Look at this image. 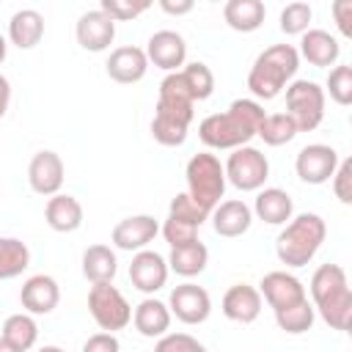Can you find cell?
<instances>
[{"label":"cell","mask_w":352,"mask_h":352,"mask_svg":"<svg viewBox=\"0 0 352 352\" xmlns=\"http://www.w3.org/2000/svg\"><path fill=\"white\" fill-rule=\"evenodd\" d=\"M264 107L256 99H234L226 113H212L198 124V138L204 146L217 148V151H234L239 146H248L261 121H264Z\"/></svg>","instance_id":"cell-1"},{"label":"cell","mask_w":352,"mask_h":352,"mask_svg":"<svg viewBox=\"0 0 352 352\" xmlns=\"http://www.w3.org/2000/svg\"><path fill=\"white\" fill-rule=\"evenodd\" d=\"M195 118V102L182 80L179 72H170L162 77L160 82V94H157V107H154V118H151V135L160 146H182L187 140L190 124Z\"/></svg>","instance_id":"cell-2"},{"label":"cell","mask_w":352,"mask_h":352,"mask_svg":"<svg viewBox=\"0 0 352 352\" xmlns=\"http://www.w3.org/2000/svg\"><path fill=\"white\" fill-rule=\"evenodd\" d=\"M311 305L322 322L333 330H349L352 319V289L341 264H322L311 275Z\"/></svg>","instance_id":"cell-3"},{"label":"cell","mask_w":352,"mask_h":352,"mask_svg":"<svg viewBox=\"0 0 352 352\" xmlns=\"http://www.w3.org/2000/svg\"><path fill=\"white\" fill-rule=\"evenodd\" d=\"M297 69H300L297 47L272 44L264 52H258V58L253 60V66L248 72V88L256 99L270 102V99L280 96V91L289 85V80L297 74Z\"/></svg>","instance_id":"cell-4"},{"label":"cell","mask_w":352,"mask_h":352,"mask_svg":"<svg viewBox=\"0 0 352 352\" xmlns=\"http://www.w3.org/2000/svg\"><path fill=\"white\" fill-rule=\"evenodd\" d=\"M324 236H327L324 220L316 212H302L280 228V234L275 239V256L286 267H294V270L305 267L319 253Z\"/></svg>","instance_id":"cell-5"},{"label":"cell","mask_w":352,"mask_h":352,"mask_svg":"<svg viewBox=\"0 0 352 352\" xmlns=\"http://www.w3.org/2000/svg\"><path fill=\"white\" fill-rule=\"evenodd\" d=\"M184 179H187V195L206 212H212L226 195L228 182L217 154H209V151L192 154L184 168Z\"/></svg>","instance_id":"cell-6"},{"label":"cell","mask_w":352,"mask_h":352,"mask_svg":"<svg viewBox=\"0 0 352 352\" xmlns=\"http://www.w3.org/2000/svg\"><path fill=\"white\" fill-rule=\"evenodd\" d=\"M286 116L297 132H314L324 118V91L314 80H292L286 88Z\"/></svg>","instance_id":"cell-7"},{"label":"cell","mask_w":352,"mask_h":352,"mask_svg":"<svg viewBox=\"0 0 352 352\" xmlns=\"http://www.w3.org/2000/svg\"><path fill=\"white\" fill-rule=\"evenodd\" d=\"M226 182L234 184L242 192H258L264 187V182L270 179V160L264 151L253 148V146H239L228 154L226 165Z\"/></svg>","instance_id":"cell-8"},{"label":"cell","mask_w":352,"mask_h":352,"mask_svg":"<svg viewBox=\"0 0 352 352\" xmlns=\"http://www.w3.org/2000/svg\"><path fill=\"white\" fill-rule=\"evenodd\" d=\"M88 311L99 330L116 333L132 322V305L113 283H94L88 292Z\"/></svg>","instance_id":"cell-9"},{"label":"cell","mask_w":352,"mask_h":352,"mask_svg":"<svg viewBox=\"0 0 352 352\" xmlns=\"http://www.w3.org/2000/svg\"><path fill=\"white\" fill-rule=\"evenodd\" d=\"M336 168H338V151L327 143H308L300 148V154L294 160V170L300 176V182L314 184V187L327 184L333 179Z\"/></svg>","instance_id":"cell-10"},{"label":"cell","mask_w":352,"mask_h":352,"mask_svg":"<svg viewBox=\"0 0 352 352\" xmlns=\"http://www.w3.org/2000/svg\"><path fill=\"white\" fill-rule=\"evenodd\" d=\"M168 311L184 324H201L212 314V297L198 283H179L168 297Z\"/></svg>","instance_id":"cell-11"},{"label":"cell","mask_w":352,"mask_h":352,"mask_svg":"<svg viewBox=\"0 0 352 352\" xmlns=\"http://www.w3.org/2000/svg\"><path fill=\"white\" fill-rule=\"evenodd\" d=\"M63 176H66V168H63V160L58 151H36L30 157V165H28V184L36 195H44V198H52L60 192L63 187Z\"/></svg>","instance_id":"cell-12"},{"label":"cell","mask_w":352,"mask_h":352,"mask_svg":"<svg viewBox=\"0 0 352 352\" xmlns=\"http://www.w3.org/2000/svg\"><path fill=\"white\" fill-rule=\"evenodd\" d=\"M143 52H146L148 63H154L157 69L170 74V72H179L184 66V60H187V41L176 30H157V33L148 36Z\"/></svg>","instance_id":"cell-13"},{"label":"cell","mask_w":352,"mask_h":352,"mask_svg":"<svg viewBox=\"0 0 352 352\" xmlns=\"http://www.w3.org/2000/svg\"><path fill=\"white\" fill-rule=\"evenodd\" d=\"M168 261L165 256H160L157 250H138L132 256L129 264V280L138 292H143L146 297H154V292H160L168 283Z\"/></svg>","instance_id":"cell-14"},{"label":"cell","mask_w":352,"mask_h":352,"mask_svg":"<svg viewBox=\"0 0 352 352\" xmlns=\"http://www.w3.org/2000/svg\"><path fill=\"white\" fill-rule=\"evenodd\" d=\"M258 294L261 300H267V305L272 311H280V308H289L294 302H302L308 294H305V286L297 275L286 272V270H272L261 278L258 283Z\"/></svg>","instance_id":"cell-15"},{"label":"cell","mask_w":352,"mask_h":352,"mask_svg":"<svg viewBox=\"0 0 352 352\" xmlns=\"http://www.w3.org/2000/svg\"><path fill=\"white\" fill-rule=\"evenodd\" d=\"M157 234H160V223L151 214H132V217H124L113 226L110 242L118 250L138 253V250H146L148 242H154Z\"/></svg>","instance_id":"cell-16"},{"label":"cell","mask_w":352,"mask_h":352,"mask_svg":"<svg viewBox=\"0 0 352 352\" xmlns=\"http://www.w3.org/2000/svg\"><path fill=\"white\" fill-rule=\"evenodd\" d=\"M19 302L30 316H47L60 302V286L52 275H30L19 289Z\"/></svg>","instance_id":"cell-17"},{"label":"cell","mask_w":352,"mask_h":352,"mask_svg":"<svg viewBox=\"0 0 352 352\" xmlns=\"http://www.w3.org/2000/svg\"><path fill=\"white\" fill-rule=\"evenodd\" d=\"M74 36H77V44L82 50L104 52L116 38V22L102 8H94V11L80 14V19L74 25Z\"/></svg>","instance_id":"cell-18"},{"label":"cell","mask_w":352,"mask_h":352,"mask_svg":"<svg viewBox=\"0 0 352 352\" xmlns=\"http://www.w3.org/2000/svg\"><path fill=\"white\" fill-rule=\"evenodd\" d=\"M104 72L113 82H121V85H132V82H140L148 72V58L140 47L135 44H126V47H116L104 63Z\"/></svg>","instance_id":"cell-19"},{"label":"cell","mask_w":352,"mask_h":352,"mask_svg":"<svg viewBox=\"0 0 352 352\" xmlns=\"http://www.w3.org/2000/svg\"><path fill=\"white\" fill-rule=\"evenodd\" d=\"M261 305H264V300H261V294H258L256 286H250V283H234L223 294L220 311H223L226 319H231L236 324H250V322L258 319Z\"/></svg>","instance_id":"cell-20"},{"label":"cell","mask_w":352,"mask_h":352,"mask_svg":"<svg viewBox=\"0 0 352 352\" xmlns=\"http://www.w3.org/2000/svg\"><path fill=\"white\" fill-rule=\"evenodd\" d=\"M209 220H212V228L217 236H226V239H236L242 234H248L250 223H253V212L245 201L239 198H228V201H220L212 212H209Z\"/></svg>","instance_id":"cell-21"},{"label":"cell","mask_w":352,"mask_h":352,"mask_svg":"<svg viewBox=\"0 0 352 352\" xmlns=\"http://www.w3.org/2000/svg\"><path fill=\"white\" fill-rule=\"evenodd\" d=\"M300 58H305L311 66H319V69H327V66H336L338 55H341V44L333 33L322 30V28H308L302 36H300V50H297Z\"/></svg>","instance_id":"cell-22"},{"label":"cell","mask_w":352,"mask_h":352,"mask_svg":"<svg viewBox=\"0 0 352 352\" xmlns=\"http://www.w3.org/2000/svg\"><path fill=\"white\" fill-rule=\"evenodd\" d=\"M258 220H264L267 226H286L294 217V204L292 195L280 187H261L256 192L253 209H250Z\"/></svg>","instance_id":"cell-23"},{"label":"cell","mask_w":352,"mask_h":352,"mask_svg":"<svg viewBox=\"0 0 352 352\" xmlns=\"http://www.w3.org/2000/svg\"><path fill=\"white\" fill-rule=\"evenodd\" d=\"M170 311L168 302L157 297H143L132 311V324L143 338H162L170 327Z\"/></svg>","instance_id":"cell-24"},{"label":"cell","mask_w":352,"mask_h":352,"mask_svg":"<svg viewBox=\"0 0 352 352\" xmlns=\"http://www.w3.org/2000/svg\"><path fill=\"white\" fill-rule=\"evenodd\" d=\"M44 220L52 231L58 234H72L82 226V204L69 195V192H58L47 201L44 206Z\"/></svg>","instance_id":"cell-25"},{"label":"cell","mask_w":352,"mask_h":352,"mask_svg":"<svg viewBox=\"0 0 352 352\" xmlns=\"http://www.w3.org/2000/svg\"><path fill=\"white\" fill-rule=\"evenodd\" d=\"M44 38V16L36 8H19L8 19V41L19 50H33Z\"/></svg>","instance_id":"cell-26"},{"label":"cell","mask_w":352,"mask_h":352,"mask_svg":"<svg viewBox=\"0 0 352 352\" xmlns=\"http://www.w3.org/2000/svg\"><path fill=\"white\" fill-rule=\"evenodd\" d=\"M267 8L261 0H228L223 6V19L236 33H253L264 25Z\"/></svg>","instance_id":"cell-27"},{"label":"cell","mask_w":352,"mask_h":352,"mask_svg":"<svg viewBox=\"0 0 352 352\" xmlns=\"http://www.w3.org/2000/svg\"><path fill=\"white\" fill-rule=\"evenodd\" d=\"M118 272V258L110 245H88L82 250V275L91 283H113Z\"/></svg>","instance_id":"cell-28"},{"label":"cell","mask_w":352,"mask_h":352,"mask_svg":"<svg viewBox=\"0 0 352 352\" xmlns=\"http://www.w3.org/2000/svg\"><path fill=\"white\" fill-rule=\"evenodd\" d=\"M168 261V270H173L176 275L182 278H195L206 270L209 264V250L201 239L190 242V245H182V248H170V256L165 258Z\"/></svg>","instance_id":"cell-29"},{"label":"cell","mask_w":352,"mask_h":352,"mask_svg":"<svg viewBox=\"0 0 352 352\" xmlns=\"http://www.w3.org/2000/svg\"><path fill=\"white\" fill-rule=\"evenodd\" d=\"M0 338L8 341L16 352H28L36 346L38 341V324L30 314H11L6 322H3V330H0Z\"/></svg>","instance_id":"cell-30"},{"label":"cell","mask_w":352,"mask_h":352,"mask_svg":"<svg viewBox=\"0 0 352 352\" xmlns=\"http://www.w3.org/2000/svg\"><path fill=\"white\" fill-rule=\"evenodd\" d=\"M30 267V248L16 236H0V280H11Z\"/></svg>","instance_id":"cell-31"},{"label":"cell","mask_w":352,"mask_h":352,"mask_svg":"<svg viewBox=\"0 0 352 352\" xmlns=\"http://www.w3.org/2000/svg\"><path fill=\"white\" fill-rule=\"evenodd\" d=\"M275 314V324L289 333V336H302L314 327V319H316V311L314 305L308 302V297L302 302H294L289 308H280V311H272Z\"/></svg>","instance_id":"cell-32"},{"label":"cell","mask_w":352,"mask_h":352,"mask_svg":"<svg viewBox=\"0 0 352 352\" xmlns=\"http://www.w3.org/2000/svg\"><path fill=\"white\" fill-rule=\"evenodd\" d=\"M179 74H182V80H184L192 102H204V99L212 96V91H214V74H212V69L206 63H201V60L184 63L179 69Z\"/></svg>","instance_id":"cell-33"},{"label":"cell","mask_w":352,"mask_h":352,"mask_svg":"<svg viewBox=\"0 0 352 352\" xmlns=\"http://www.w3.org/2000/svg\"><path fill=\"white\" fill-rule=\"evenodd\" d=\"M267 146H286L297 138V126L286 113H267L258 132H256Z\"/></svg>","instance_id":"cell-34"},{"label":"cell","mask_w":352,"mask_h":352,"mask_svg":"<svg viewBox=\"0 0 352 352\" xmlns=\"http://www.w3.org/2000/svg\"><path fill=\"white\" fill-rule=\"evenodd\" d=\"M324 96L330 94V99L336 102V104H341V107H346V104H352V66H346V63H338V66H333L330 69V74H327V80H324Z\"/></svg>","instance_id":"cell-35"},{"label":"cell","mask_w":352,"mask_h":352,"mask_svg":"<svg viewBox=\"0 0 352 352\" xmlns=\"http://www.w3.org/2000/svg\"><path fill=\"white\" fill-rule=\"evenodd\" d=\"M311 19H314V8L302 0H294L280 11V30L286 36H302L311 28Z\"/></svg>","instance_id":"cell-36"},{"label":"cell","mask_w":352,"mask_h":352,"mask_svg":"<svg viewBox=\"0 0 352 352\" xmlns=\"http://www.w3.org/2000/svg\"><path fill=\"white\" fill-rule=\"evenodd\" d=\"M168 217H173V220H182V223H190V226H195V228H201L206 220H209V212L206 209H201L187 192H179L173 201H170V206H168Z\"/></svg>","instance_id":"cell-37"},{"label":"cell","mask_w":352,"mask_h":352,"mask_svg":"<svg viewBox=\"0 0 352 352\" xmlns=\"http://www.w3.org/2000/svg\"><path fill=\"white\" fill-rule=\"evenodd\" d=\"M99 8L113 19V22H129L135 16H140L143 11L151 8L148 0H102Z\"/></svg>","instance_id":"cell-38"},{"label":"cell","mask_w":352,"mask_h":352,"mask_svg":"<svg viewBox=\"0 0 352 352\" xmlns=\"http://www.w3.org/2000/svg\"><path fill=\"white\" fill-rule=\"evenodd\" d=\"M154 352H206V346L190 333H165L162 338H157Z\"/></svg>","instance_id":"cell-39"},{"label":"cell","mask_w":352,"mask_h":352,"mask_svg":"<svg viewBox=\"0 0 352 352\" xmlns=\"http://www.w3.org/2000/svg\"><path fill=\"white\" fill-rule=\"evenodd\" d=\"M160 231H162V236H165V242L170 248H182V245H190V242L198 239V228L195 226L182 223V220H173V217H168Z\"/></svg>","instance_id":"cell-40"},{"label":"cell","mask_w":352,"mask_h":352,"mask_svg":"<svg viewBox=\"0 0 352 352\" xmlns=\"http://www.w3.org/2000/svg\"><path fill=\"white\" fill-rule=\"evenodd\" d=\"M333 192L341 204H352V160H338V168L333 173Z\"/></svg>","instance_id":"cell-41"},{"label":"cell","mask_w":352,"mask_h":352,"mask_svg":"<svg viewBox=\"0 0 352 352\" xmlns=\"http://www.w3.org/2000/svg\"><path fill=\"white\" fill-rule=\"evenodd\" d=\"M82 352H121V344L116 338V333H94L85 338L82 344Z\"/></svg>","instance_id":"cell-42"},{"label":"cell","mask_w":352,"mask_h":352,"mask_svg":"<svg viewBox=\"0 0 352 352\" xmlns=\"http://www.w3.org/2000/svg\"><path fill=\"white\" fill-rule=\"evenodd\" d=\"M330 11L336 16V28L341 30V36L352 38V0H336Z\"/></svg>","instance_id":"cell-43"},{"label":"cell","mask_w":352,"mask_h":352,"mask_svg":"<svg viewBox=\"0 0 352 352\" xmlns=\"http://www.w3.org/2000/svg\"><path fill=\"white\" fill-rule=\"evenodd\" d=\"M160 8H162L165 14H170V16H182V14H190V11L195 8V3H192V0H179V3H173V0H160Z\"/></svg>","instance_id":"cell-44"},{"label":"cell","mask_w":352,"mask_h":352,"mask_svg":"<svg viewBox=\"0 0 352 352\" xmlns=\"http://www.w3.org/2000/svg\"><path fill=\"white\" fill-rule=\"evenodd\" d=\"M8 104H11V82L6 74H0V118L8 113Z\"/></svg>","instance_id":"cell-45"},{"label":"cell","mask_w":352,"mask_h":352,"mask_svg":"<svg viewBox=\"0 0 352 352\" xmlns=\"http://www.w3.org/2000/svg\"><path fill=\"white\" fill-rule=\"evenodd\" d=\"M6 55H8V38L0 33V63L6 60Z\"/></svg>","instance_id":"cell-46"},{"label":"cell","mask_w":352,"mask_h":352,"mask_svg":"<svg viewBox=\"0 0 352 352\" xmlns=\"http://www.w3.org/2000/svg\"><path fill=\"white\" fill-rule=\"evenodd\" d=\"M36 352H66L63 346H58V344H44V346H38Z\"/></svg>","instance_id":"cell-47"},{"label":"cell","mask_w":352,"mask_h":352,"mask_svg":"<svg viewBox=\"0 0 352 352\" xmlns=\"http://www.w3.org/2000/svg\"><path fill=\"white\" fill-rule=\"evenodd\" d=\"M0 352H16V349H14L8 341H3V338H0Z\"/></svg>","instance_id":"cell-48"}]
</instances>
